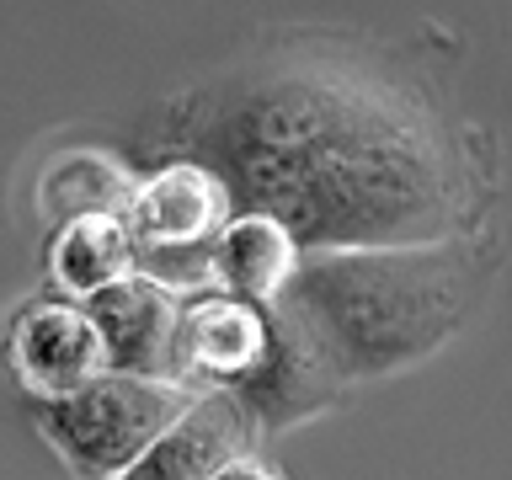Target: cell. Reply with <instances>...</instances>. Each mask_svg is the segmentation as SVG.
<instances>
[{
    "mask_svg": "<svg viewBox=\"0 0 512 480\" xmlns=\"http://www.w3.org/2000/svg\"><path fill=\"white\" fill-rule=\"evenodd\" d=\"M139 150L192 155L235 208L283 219L299 251L459 240L491 182L470 128L400 59L358 38H278L144 118Z\"/></svg>",
    "mask_w": 512,
    "mask_h": 480,
    "instance_id": "cell-1",
    "label": "cell"
},
{
    "mask_svg": "<svg viewBox=\"0 0 512 480\" xmlns=\"http://www.w3.org/2000/svg\"><path fill=\"white\" fill-rule=\"evenodd\" d=\"M486 267L459 240L299 251L267 310L342 384L395 379L470 326Z\"/></svg>",
    "mask_w": 512,
    "mask_h": 480,
    "instance_id": "cell-2",
    "label": "cell"
},
{
    "mask_svg": "<svg viewBox=\"0 0 512 480\" xmlns=\"http://www.w3.org/2000/svg\"><path fill=\"white\" fill-rule=\"evenodd\" d=\"M198 390L187 379L160 374H123V368H96L86 384L64 395H43L32 422L43 443L64 459L70 475H128L144 448H150L166 422L182 411V400Z\"/></svg>",
    "mask_w": 512,
    "mask_h": 480,
    "instance_id": "cell-3",
    "label": "cell"
},
{
    "mask_svg": "<svg viewBox=\"0 0 512 480\" xmlns=\"http://www.w3.org/2000/svg\"><path fill=\"white\" fill-rule=\"evenodd\" d=\"M256 416L230 384H198L166 432L128 464V480H224V475H278L256 454Z\"/></svg>",
    "mask_w": 512,
    "mask_h": 480,
    "instance_id": "cell-4",
    "label": "cell"
},
{
    "mask_svg": "<svg viewBox=\"0 0 512 480\" xmlns=\"http://www.w3.org/2000/svg\"><path fill=\"white\" fill-rule=\"evenodd\" d=\"M91 315L96 336H102L107 368L123 374H176V331H182V294L155 283L150 272H123V278L102 283L96 294L80 299Z\"/></svg>",
    "mask_w": 512,
    "mask_h": 480,
    "instance_id": "cell-5",
    "label": "cell"
},
{
    "mask_svg": "<svg viewBox=\"0 0 512 480\" xmlns=\"http://www.w3.org/2000/svg\"><path fill=\"white\" fill-rule=\"evenodd\" d=\"M230 214H235L230 187L203 160L160 155L155 171L134 176L123 224L134 235V246H203Z\"/></svg>",
    "mask_w": 512,
    "mask_h": 480,
    "instance_id": "cell-6",
    "label": "cell"
},
{
    "mask_svg": "<svg viewBox=\"0 0 512 480\" xmlns=\"http://www.w3.org/2000/svg\"><path fill=\"white\" fill-rule=\"evenodd\" d=\"M272 315L267 304L240 299L230 288H203L182 299V331H176V374L187 384H235L267 358Z\"/></svg>",
    "mask_w": 512,
    "mask_h": 480,
    "instance_id": "cell-7",
    "label": "cell"
},
{
    "mask_svg": "<svg viewBox=\"0 0 512 480\" xmlns=\"http://www.w3.org/2000/svg\"><path fill=\"white\" fill-rule=\"evenodd\" d=\"M6 358H11V374L22 379V390L38 395V400L75 390V384H86L96 374V368H107L102 336H96L80 299H32L27 310L11 320Z\"/></svg>",
    "mask_w": 512,
    "mask_h": 480,
    "instance_id": "cell-8",
    "label": "cell"
},
{
    "mask_svg": "<svg viewBox=\"0 0 512 480\" xmlns=\"http://www.w3.org/2000/svg\"><path fill=\"white\" fill-rule=\"evenodd\" d=\"M299 262V240L283 219L262 208H235L214 230V288H230L240 299L272 304V294L288 283Z\"/></svg>",
    "mask_w": 512,
    "mask_h": 480,
    "instance_id": "cell-9",
    "label": "cell"
},
{
    "mask_svg": "<svg viewBox=\"0 0 512 480\" xmlns=\"http://www.w3.org/2000/svg\"><path fill=\"white\" fill-rule=\"evenodd\" d=\"M134 192V166L112 150H64L38 176V214L43 224L80 219V214H123Z\"/></svg>",
    "mask_w": 512,
    "mask_h": 480,
    "instance_id": "cell-10",
    "label": "cell"
},
{
    "mask_svg": "<svg viewBox=\"0 0 512 480\" xmlns=\"http://www.w3.org/2000/svg\"><path fill=\"white\" fill-rule=\"evenodd\" d=\"M48 267H54V283L64 294L86 299L102 283L134 272V235H128L123 214H80L64 219L54 230V251H48Z\"/></svg>",
    "mask_w": 512,
    "mask_h": 480,
    "instance_id": "cell-11",
    "label": "cell"
}]
</instances>
